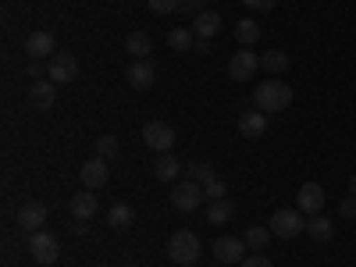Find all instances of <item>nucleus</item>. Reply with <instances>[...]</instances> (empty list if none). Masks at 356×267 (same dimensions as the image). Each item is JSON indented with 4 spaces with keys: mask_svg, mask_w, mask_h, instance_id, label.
Listing matches in <instances>:
<instances>
[{
    "mask_svg": "<svg viewBox=\"0 0 356 267\" xmlns=\"http://www.w3.org/2000/svg\"><path fill=\"white\" fill-rule=\"evenodd\" d=\"M218 33H221V15H218V11L207 8V11H200V15L193 18V36H196V40H214Z\"/></svg>",
    "mask_w": 356,
    "mask_h": 267,
    "instance_id": "16",
    "label": "nucleus"
},
{
    "mask_svg": "<svg viewBox=\"0 0 356 267\" xmlns=\"http://www.w3.org/2000/svg\"><path fill=\"white\" fill-rule=\"evenodd\" d=\"M132 221H136V214H132V207H129V203H114L111 211H107V225L118 228V232H125Z\"/></svg>",
    "mask_w": 356,
    "mask_h": 267,
    "instance_id": "23",
    "label": "nucleus"
},
{
    "mask_svg": "<svg viewBox=\"0 0 356 267\" xmlns=\"http://www.w3.org/2000/svg\"><path fill=\"white\" fill-rule=\"evenodd\" d=\"M243 243H246V250H267V243H271V228H246Z\"/></svg>",
    "mask_w": 356,
    "mask_h": 267,
    "instance_id": "28",
    "label": "nucleus"
},
{
    "mask_svg": "<svg viewBox=\"0 0 356 267\" xmlns=\"http://www.w3.org/2000/svg\"><path fill=\"white\" fill-rule=\"evenodd\" d=\"M125 79H129L132 89H139V93H143V89H150V86L157 82V68H154L150 61H132L129 72H125Z\"/></svg>",
    "mask_w": 356,
    "mask_h": 267,
    "instance_id": "15",
    "label": "nucleus"
},
{
    "mask_svg": "<svg viewBox=\"0 0 356 267\" xmlns=\"http://www.w3.org/2000/svg\"><path fill=\"white\" fill-rule=\"evenodd\" d=\"M168 47H171L175 54H189V50L196 47L193 29H182V25H178V29H171V33H168Z\"/></svg>",
    "mask_w": 356,
    "mask_h": 267,
    "instance_id": "22",
    "label": "nucleus"
},
{
    "mask_svg": "<svg viewBox=\"0 0 356 267\" xmlns=\"http://www.w3.org/2000/svg\"><path fill=\"white\" fill-rule=\"evenodd\" d=\"M339 214H342V218H356V196H346V200L339 203Z\"/></svg>",
    "mask_w": 356,
    "mask_h": 267,
    "instance_id": "33",
    "label": "nucleus"
},
{
    "mask_svg": "<svg viewBox=\"0 0 356 267\" xmlns=\"http://www.w3.org/2000/svg\"><path fill=\"white\" fill-rule=\"evenodd\" d=\"M146 4H150V11H157V15H171V11H178L182 0H146Z\"/></svg>",
    "mask_w": 356,
    "mask_h": 267,
    "instance_id": "30",
    "label": "nucleus"
},
{
    "mask_svg": "<svg viewBox=\"0 0 356 267\" xmlns=\"http://www.w3.org/2000/svg\"><path fill=\"white\" fill-rule=\"evenodd\" d=\"M47 79H50L54 86L75 82V79H79V57L68 54V50H57V54L50 57V65H47Z\"/></svg>",
    "mask_w": 356,
    "mask_h": 267,
    "instance_id": "4",
    "label": "nucleus"
},
{
    "mask_svg": "<svg viewBox=\"0 0 356 267\" xmlns=\"http://www.w3.org/2000/svg\"><path fill=\"white\" fill-rule=\"evenodd\" d=\"M235 40H239L243 47H253L260 40V25L253 18H243V22H235Z\"/></svg>",
    "mask_w": 356,
    "mask_h": 267,
    "instance_id": "25",
    "label": "nucleus"
},
{
    "mask_svg": "<svg viewBox=\"0 0 356 267\" xmlns=\"http://www.w3.org/2000/svg\"><path fill=\"white\" fill-rule=\"evenodd\" d=\"M139 136H143V143L150 146V150H157V154H171V146H175V129H171L168 122H146Z\"/></svg>",
    "mask_w": 356,
    "mask_h": 267,
    "instance_id": "6",
    "label": "nucleus"
},
{
    "mask_svg": "<svg viewBox=\"0 0 356 267\" xmlns=\"http://www.w3.org/2000/svg\"><path fill=\"white\" fill-rule=\"evenodd\" d=\"M296 207H300L307 218L321 214V207H324V189H321L317 182H303L300 193H296Z\"/></svg>",
    "mask_w": 356,
    "mask_h": 267,
    "instance_id": "12",
    "label": "nucleus"
},
{
    "mask_svg": "<svg viewBox=\"0 0 356 267\" xmlns=\"http://www.w3.org/2000/svg\"><path fill=\"white\" fill-rule=\"evenodd\" d=\"M178 11H186V15H200V11H207V0H182V4H178Z\"/></svg>",
    "mask_w": 356,
    "mask_h": 267,
    "instance_id": "32",
    "label": "nucleus"
},
{
    "mask_svg": "<svg viewBox=\"0 0 356 267\" xmlns=\"http://www.w3.org/2000/svg\"><path fill=\"white\" fill-rule=\"evenodd\" d=\"M260 68H267L271 75H282V72L289 68V54H285V50H267V54L260 57Z\"/></svg>",
    "mask_w": 356,
    "mask_h": 267,
    "instance_id": "26",
    "label": "nucleus"
},
{
    "mask_svg": "<svg viewBox=\"0 0 356 267\" xmlns=\"http://www.w3.org/2000/svg\"><path fill=\"white\" fill-rule=\"evenodd\" d=\"M203 196L211 200V203H214V200H225V182H221V178H214L211 186H203Z\"/></svg>",
    "mask_w": 356,
    "mask_h": 267,
    "instance_id": "31",
    "label": "nucleus"
},
{
    "mask_svg": "<svg viewBox=\"0 0 356 267\" xmlns=\"http://www.w3.org/2000/svg\"><path fill=\"white\" fill-rule=\"evenodd\" d=\"M243 4H246L250 11H271V8H275V0H243Z\"/></svg>",
    "mask_w": 356,
    "mask_h": 267,
    "instance_id": "35",
    "label": "nucleus"
},
{
    "mask_svg": "<svg viewBox=\"0 0 356 267\" xmlns=\"http://www.w3.org/2000/svg\"><path fill=\"white\" fill-rule=\"evenodd\" d=\"M307 232V214L296 207V211H275L271 218V235H278V239H296V235H303Z\"/></svg>",
    "mask_w": 356,
    "mask_h": 267,
    "instance_id": "3",
    "label": "nucleus"
},
{
    "mask_svg": "<svg viewBox=\"0 0 356 267\" xmlns=\"http://www.w3.org/2000/svg\"><path fill=\"white\" fill-rule=\"evenodd\" d=\"M107 178H111V168H107V161L104 157H89V161H82L79 164V182L86 186V189H104L107 186Z\"/></svg>",
    "mask_w": 356,
    "mask_h": 267,
    "instance_id": "7",
    "label": "nucleus"
},
{
    "mask_svg": "<svg viewBox=\"0 0 356 267\" xmlns=\"http://www.w3.org/2000/svg\"><path fill=\"white\" fill-rule=\"evenodd\" d=\"M150 50H154V43H150V36H146V33H129L125 36V54L132 57V61H146Z\"/></svg>",
    "mask_w": 356,
    "mask_h": 267,
    "instance_id": "20",
    "label": "nucleus"
},
{
    "mask_svg": "<svg viewBox=\"0 0 356 267\" xmlns=\"http://www.w3.org/2000/svg\"><path fill=\"white\" fill-rule=\"evenodd\" d=\"M253 104H257V111H264V114H278V111H285V107L292 104V89H289L282 79H264V82L253 89Z\"/></svg>",
    "mask_w": 356,
    "mask_h": 267,
    "instance_id": "1",
    "label": "nucleus"
},
{
    "mask_svg": "<svg viewBox=\"0 0 356 267\" xmlns=\"http://www.w3.org/2000/svg\"><path fill=\"white\" fill-rule=\"evenodd\" d=\"M243 267H275V264L267 260V257H260V253H257V257H246V260H243Z\"/></svg>",
    "mask_w": 356,
    "mask_h": 267,
    "instance_id": "36",
    "label": "nucleus"
},
{
    "mask_svg": "<svg viewBox=\"0 0 356 267\" xmlns=\"http://www.w3.org/2000/svg\"><path fill=\"white\" fill-rule=\"evenodd\" d=\"M25 75H29V79H36V82H40V79L47 75V68H43V61H29V68H25Z\"/></svg>",
    "mask_w": 356,
    "mask_h": 267,
    "instance_id": "34",
    "label": "nucleus"
},
{
    "mask_svg": "<svg viewBox=\"0 0 356 267\" xmlns=\"http://www.w3.org/2000/svg\"><path fill=\"white\" fill-rule=\"evenodd\" d=\"M211 250H214V260L221 267H235V264L246 260V243L243 239H218Z\"/></svg>",
    "mask_w": 356,
    "mask_h": 267,
    "instance_id": "10",
    "label": "nucleus"
},
{
    "mask_svg": "<svg viewBox=\"0 0 356 267\" xmlns=\"http://www.w3.org/2000/svg\"><path fill=\"white\" fill-rule=\"evenodd\" d=\"M29 253H33L36 264H54L61 257V243H57L50 232H33L29 235Z\"/></svg>",
    "mask_w": 356,
    "mask_h": 267,
    "instance_id": "8",
    "label": "nucleus"
},
{
    "mask_svg": "<svg viewBox=\"0 0 356 267\" xmlns=\"http://www.w3.org/2000/svg\"><path fill=\"white\" fill-rule=\"evenodd\" d=\"M203 200H207V196H203V186L193 182V178H189V182H178V186L171 189V207H175V211H182V214H193Z\"/></svg>",
    "mask_w": 356,
    "mask_h": 267,
    "instance_id": "5",
    "label": "nucleus"
},
{
    "mask_svg": "<svg viewBox=\"0 0 356 267\" xmlns=\"http://www.w3.org/2000/svg\"><path fill=\"white\" fill-rule=\"evenodd\" d=\"M189 178H193V182H200V186H211L214 178H218V171H214V164H207V161H193L189 164Z\"/></svg>",
    "mask_w": 356,
    "mask_h": 267,
    "instance_id": "27",
    "label": "nucleus"
},
{
    "mask_svg": "<svg viewBox=\"0 0 356 267\" xmlns=\"http://www.w3.org/2000/svg\"><path fill=\"white\" fill-rule=\"evenodd\" d=\"M25 54H29V61H50V57L57 54L54 33H33L25 40Z\"/></svg>",
    "mask_w": 356,
    "mask_h": 267,
    "instance_id": "11",
    "label": "nucleus"
},
{
    "mask_svg": "<svg viewBox=\"0 0 356 267\" xmlns=\"http://www.w3.org/2000/svg\"><path fill=\"white\" fill-rule=\"evenodd\" d=\"M193 50H196L200 57H203V54H211V40H196V47H193Z\"/></svg>",
    "mask_w": 356,
    "mask_h": 267,
    "instance_id": "37",
    "label": "nucleus"
},
{
    "mask_svg": "<svg viewBox=\"0 0 356 267\" xmlns=\"http://www.w3.org/2000/svg\"><path fill=\"white\" fill-rule=\"evenodd\" d=\"M97 211H100V200H97L93 189H86V193H75V196H72V214H75V221H89Z\"/></svg>",
    "mask_w": 356,
    "mask_h": 267,
    "instance_id": "17",
    "label": "nucleus"
},
{
    "mask_svg": "<svg viewBox=\"0 0 356 267\" xmlns=\"http://www.w3.org/2000/svg\"><path fill=\"white\" fill-rule=\"evenodd\" d=\"M349 193H353V196H356V175H353V178H349Z\"/></svg>",
    "mask_w": 356,
    "mask_h": 267,
    "instance_id": "38",
    "label": "nucleus"
},
{
    "mask_svg": "<svg viewBox=\"0 0 356 267\" xmlns=\"http://www.w3.org/2000/svg\"><path fill=\"white\" fill-rule=\"evenodd\" d=\"M307 235L314 243H332V235H335V218H324V214H314L307 221Z\"/></svg>",
    "mask_w": 356,
    "mask_h": 267,
    "instance_id": "19",
    "label": "nucleus"
},
{
    "mask_svg": "<svg viewBox=\"0 0 356 267\" xmlns=\"http://www.w3.org/2000/svg\"><path fill=\"white\" fill-rule=\"evenodd\" d=\"M178 171H182V161L171 157V154H161L157 164H154V178H157V182H175Z\"/></svg>",
    "mask_w": 356,
    "mask_h": 267,
    "instance_id": "21",
    "label": "nucleus"
},
{
    "mask_svg": "<svg viewBox=\"0 0 356 267\" xmlns=\"http://www.w3.org/2000/svg\"><path fill=\"white\" fill-rule=\"evenodd\" d=\"M235 214V207L228 200H214L211 207H207V225H228Z\"/></svg>",
    "mask_w": 356,
    "mask_h": 267,
    "instance_id": "24",
    "label": "nucleus"
},
{
    "mask_svg": "<svg viewBox=\"0 0 356 267\" xmlns=\"http://www.w3.org/2000/svg\"><path fill=\"white\" fill-rule=\"evenodd\" d=\"M175 267H189V264H175Z\"/></svg>",
    "mask_w": 356,
    "mask_h": 267,
    "instance_id": "39",
    "label": "nucleus"
},
{
    "mask_svg": "<svg viewBox=\"0 0 356 267\" xmlns=\"http://www.w3.org/2000/svg\"><path fill=\"white\" fill-rule=\"evenodd\" d=\"M43 221H47V207H43L40 200L22 203V211H18V225H22V232H43Z\"/></svg>",
    "mask_w": 356,
    "mask_h": 267,
    "instance_id": "14",
    "label": "nucleus"
},
{
    "mask_svg": "<svg viewBox=\"0 0 356 267\" xmlns=\"http://www.w3.org/2000/svg\"><path fill=\"white\" fill-rule=\"evenodd\" d=\"M200 253H203V246H200V235L196 232H189V228H182V232H175L171 239H168V257L175 260V264H196L200 260Z\"/></svg>",
    "mask_w": 356,
    "mask_h": 267,
    "instance_id": "2",
    "label": "nucleus"
},
{
    "mask_svg": "<svg viewBox=\"0 0 356 267\" xmlns=\"http://www.w3.org/2000/svg\"><path fill=\"white\" fill-rule=\"evenodd\" d=\"M118 150H122V146H118V136H97V157H104V161H111V157H118Z\"/></svg>",
    "mask_w": 356,
    "mask_h": 267,
    "instance_id": "29",
    "label": "nucleus"
},
{
    "mask_svg": "<svg viewBox=\"0 0 356 267\" xmlns=\"http://www.w3.org/2000/svg\"><path fill=\"white\" fill-rule=\"evenodd\" d=\"M264 132H267V114H264V111H246V114L239 118V136L260 139Z\"/></svg>",
    "mask_w": 356,
    "mask_h": 267,
    "instance_id": "18",
    "label": "nucleus"
},
{
    "mask_svg": "<svg viewBox=\"0 0 356 267\" xmlns=\"http://www.w3.org/2000/svg\"><path fill=\"white\" fill-rule=\"evenodd\" d=\"M54 104H57V86L50 79L33 82V89H29V107L33 111H50Z\"/></svg>",
    "mask_w": 356,
    "mask_h": 267,
    "instance_id": "13",
    "label": "nucleus"
},
{
    "mask_svg": "<svg viewBox=\"0 0 356 267\" xmlns=\"http://www.w3.org/2000/svg\"><path fill=\"white\" fill-rule=\"evenodd\" d=\"M257 68H260V57H257L250 47H243V50H235V54H232V61H228V79L246 82V79L257 75Z\"/></svg>",
    "mask_w": 356,
    "mask_h": 267,
    "instance_id": "9",
    "label": "nucleus"
}]
</instances>
